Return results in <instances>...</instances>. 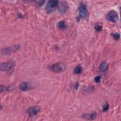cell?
Instances as JSON below:
<instances>
[{
    "instance_id": "1",
    "label": "cell",
    "mask_w": 121,
    "mask_h": 121,
    "mask_svg": "<svg viewBox=\"0 0 121 121\" xmlns=\"http://www.w3.org/2000/svg\"><path fill=\"white\" fill-rule=\"evenodd\" d=\"M59 1L52 0L49 1L45 7L46 12L48 14H50L53 12L59 6Z\"/></svg>"
},
{
    "instance_id": "2",
    "label": "cell",
    "mask_w": 121,
    "mask_h": 121,
    "mask_svg": "<svg viewBox=\"0 0 121 121\" xmlns=\"http://www.w3.org/2000/svg\"><path fill=\"white\" fill-rule=\"evenodd\" d=\"M78 11L80 17L86 20L88 19L89 17V12L85 4L81 3L78 8Z\"/></svg>"
},
{
    "instance_id": "3",
    "label": "cell",
    "mask_w": 121,
    "mask_h": 121,
    "mask_svg": "<svg viewBox=\"0 0 121 121\" xmlns=\"http://www.w3.org/2000/svg\"><path fill=\"white\" fill-rule=\"evenodd\" d=\"M65 69V65L62 62H57L50 67V69L51 71L59 73L63 71Z\"/></svg>"
},
{
    "instance_id": "4",
    "label": "cell",
    "mask_w": 121,
    "mask_h": 121,
    "mask_svg": "<svg viewBox=\"0 0 121 121\" xmlns=\"http://www.w3.org/2000/svg\"><path fill=\"white\" fill-rule=\"evenodd\" d=\"M15 65V62L13 60H10L7 62H2L0 64V69L2 71H9Z\"/></svg>"
},
{
    "instance_id": "5",
    "label": "cell",
    "mask_w": 121,
    "mask_h": 121,
    "mask_svg": "<svg viewBox=\"0 0 121 121\" xmlns=\"http://www.w3.org/2000/svg\"><path fill=\"white\" fill-rule=\"evenodd\" d=\"M20 45L18 44L13 45L11 46L6 47L2 50V52L4 54H9L14 52L20 49Z\"/></svg>"
},
{
    "instance_id": "6",
    "label": "cell",
    "mask_w": 121,
    "mask_h": 121,
    "mask_svg": "<svg viewBox=\"0 0 121 121\" xmlns=\"http://www.w3.org/2000/svg\"><path fill=\"white\" fill-rule=\"evenodd\" d=\"M106 18L111 22L116 23L119 19V16L117 12L115 10L110 11L106 15Z\"/></svg>"
},
{
    "instance_id": "7",
    "label": "cell",
    "mask_w": 121,
    "mask_h": 121,
    "mask_svg": "<svg viewBox=\"0 0 121 121\" xmlns=\"http://www.w3.org/2000/svg\"><path fill=\"white\" fill-rule=\"evenodd\" d=\"M40 111V108L38 106H35L29 107L27 110V112L31 116L36 115Z\"/></svg>"
},
{
    "instance_id": "8",
    "label": "cell",
    "mask_w": 121,
    "mask_h": 121,
    "mask_svg": "<svg viewBox=\"0 0 121 121\" xmlns=\"http://www.w3.org/2000/svg\"><path fill=\"white\" fill-rule=\"evenodd\" d=\"M97 116V113L95 112H93L91 114H84L82 115L83 118L87 119L89 120H95Z\"/></svg>"
},
{
    "instance_id": "9",
    "label": "cell",
    "mask_w": 121,
    "mask_h": 121,
    "mask_svg": "<svg viewBox=\"0 0 121 121\" xmlns=\"http://www.w3.org/2000/svg\"><path fill=\"white\" fill-rule=\"evenodd\" d=\"M19 88L22 91H27L30 89V85L28 82H23L20 84Z\"/></svg>"
},
{
    "instance_id": "10",
    "label": "cell",
    "mask_w": 121,
    "mask_h": 121,
    "mask_svg": "<svg viewBox=\"0 0 121 121\" xmlns=\"http://www.w3.org/2000/svg\"><path fill=\"white\" fill-rule=\"evenodd\" d=\"M57 26L60 30H65L67 27V25L65 21H60L58 22Z\"/></svg>"
},
{
    "instance_id": "11",
    "label": "cell",
    "mask_w": 121,
    "mask_h": 121,
    "mask_svg": "<svg viewBox=\"0 0 121 121\" xmlns=\"http://www.w3.org/2000/svg\"><path fill=\"white\" fill-rule=\"evenodd\" d=\"M108 68V65L106 62H103L99 66V69L103 72L105 71Z\"/></svg>"
},
{
    "instance_id": "12",
    "label": "cell",
    "mask_w": 121,
    "mask_h": 121,
    "mask_svg": "<svg viewBox=\"0 0 121 121\" xmlns=\"http://www.w3.org/2000/svg\"><path fill=\"white\" fill-rule=\"evenodd\" d=\"M62 4H61L60 7H59V10L60 12H62L63 13H64L65 12H66V11L67 10V6L66 4V3H65V2H63L62 3Z\"/></svg>"
},
{
    "instance_id": "13",
    "label": "cell",
    "mask_w": 121,
    "mask_h": 121,
    "mask_svg": "<svg viewBox=\"0 0 121 121\" xmlns=\"http://www.w3.org/2000/svg\"><path fill=\"white\" fill-rule=\"evenodd\" d=\"M82 71V68L81 65L77 66L74 69V73L76 74H80Z\"/></svg>"
},
{
    "instance_id": "14",
    "label": "cell",
    "mask_w": 121,
    "mask_h": 121,
    "mask_svg": "<svg viewBox=\"0 0 121 121\" xmlns=\"http://www.w3.org/2000/svg\"><path fill=\"white\" fill-rule=\"evenodd\" d=\"M112 38L116 41H118L120 38V35L117 33H113L111 34Z\"/></svg>"
},
{
    "instance_id": "15",
    "label": "cell",
    "mask_w": 121,
    "mask_h": 121,
    "mask_svg": "<svg viewBox=\"0 0 121 121\" xmlns=\"http://www.w3.org/2000/svg\"><path fill=\"white\" fill-rule=\"evenodd\" d=\"M109 107V104L107 103H106L104 105L103 107V112H106L108 110Z\"/></svg>"
},
{
    "instance_id": "16",
    "label": "cell",
    "mask_w": 121,
    "mask_h": 121,
    "mask_svg": "<svg viewBox=\"0 0 121 121\" xmlns=\"http://www.w3.org/2000/svg\"><path fill=\"white\" fill-rule=\"evenodd\" d=\"M95 29L97 32H100L102 30V26L101 25H97L95 26Z\"/></svg>"
},
{
    "instance_id": "17",
    "label": "cell",
    "mask_w": 121,
    "mask_h": 121,
    "mask_svg": "<svg viewBox=\"0 0 121 121\" xmlns=\"http://www.w3.org/2000/svg\"><path fill=\"white\" fill-rule=\"evenodd\" d=\"M101 80V77L100 76H96L95 78V81L96 83H99Z\"/></svg>"
},
{
    "instance_id": "18",
    "label": "cell",
    "mask_w": 121,
    "mask_h": 121,
    "mask_svg": "<svg viewBox=\"0 0 121 121\" xmlns=\"http://www.w3.org/2000/svg\"><path fill=\"white\" fill-rule=\"evenodd\" d=\"M0 92H2V91H3V90L4 89V87H3V86H2V85H0Z\"/></svg>"
}]
</instances>
